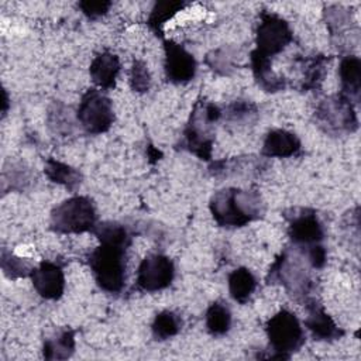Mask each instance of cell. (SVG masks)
Wrapping results in <instances>:
<instances>
[{
    "label": "cell",
    "mask_w": 361,
    "mask_h": 361,
    "mask_svg": "<svg viewBox=\"0 0 361 361\" xmlns=\"http://www.w3.org/2000/svg\"><path fill=\"white\" fill-rule=\"evenodd\" d=\"M210 212L221 227H243L264 214L261 196L254 190L226 188L210 199Z\"/></svg>",
    "instance_id": "obj_1"
},
{
    "label": "cell",
    "mask_w": 361,
    "mask_h": 361,
    "mask_svg": "<svg viewBox=\"0 0 361 361\" xmlns=\"http://www.w3.org/2000/svg\"><path fill=\"white\" fill-rule=\"evenodd\" d=\"M220 109L209 102H199L190 114L183 134V145L200 159L209 161L212 158V126L220 118Z\"/></svg>",
    "instance_id": "obj_2"
},
{
    "label": "cell",
    "mask_w": 361,
    "mask_h": 361,
    "mask_svg": "<svg viewBox=\"0 0 361 361\" xmlns=\"http://www.w3.org/2000/svg\"><path fill=\"white\" fill-rule=\"evenodd\" d=\"M96 226V210L86 196H73L63 200L51 212V228L58 233H85Z\"/></svg>",
    "instance_id": "obj_3"
},
{
    "label": "cell",
    "mask_w": 361,
    "mask_h": 361,
    "mask_svg": "<svg viewBox=\"0 0 361 361\" xmlns=\"http://www.w3.org/2000/svg\"><path fill=\"white\" fill-rule=\"evenodd\" d=\"M89 267L103 290L117 293L123 289L126 281V250L100 244L89 255Z\"/></svg>",
    "instance_id": "obj_4"
},
{
    "label": "cell",
    "mask_w": 361,
    "mask_h": 361,
    "mask_svg": "<svg viewBox=\"0 0 361 361\" xmlns=\"http://www.w3.org/2000/svg\"><path fill=\"white\" fill-rule=\"evenodd\" d=\"M267 336L274 358H289L305 343V333L299 319L289 310H279L267 323Z\"/></svg>",
    "instance_id": "obj_5"
},
{
    "label": "cell",
    "mask_w": 361,
    "mask_h": 361,
    "mask_svg": "<svg viewBox=\"0 0 361 361\" xmlns=\"http://www.w3.org/2000/svg\"><path fill=\"white\" fill-rule=\"evenodd\" d=\"M314 118L326 133H353L358 128L354 104L341 93L323 99L314 111Z\"/></svg>",
    "instance_id": "obj_6"
},
{
    "label": "cell",
    "mask_w": 361,
    "mask_h": 361,
    "mask_svg": "<svg viewBox=\"0 0 361 361\" xmlns=\"http://www.w3.org/2000/svg\"><path fill=\"white\" fill-rule=\"evenodd\" d=\"M76 116L86 133H106L114 121L111 100L103 92L89 89L80 99Z\"/></svg>",
    "instance_id": "obj_7"
},
{
    "label": "cell",
    "mask_w": 361,
    "mask_h": 361,
    "mask_svg": "<svg viewBox=\"0 0 361 361\" xmlns=\"http://www.w3.org/2000/svg\"><path fill=\"white\" fill-rule=\"evenodd\" d=\"M289 24L274 13H262L257 27V51L268 58L279 54L292 41Z\"/></svg>",
    "instance_id": "obj_8"
},
{
    "label": "cell",
    "mask_w": 361,
    "mask_h": 361,
    "mask_svg": "<svg viewBox=\"0 0 361 361\" xmlns=\"http://www.w3.org/2000/svg\"><path fill=\"white\" fill-rule=\"evenodd\" d=\"M269 283L274 281H279L290 295L296 298L307 299L309 292L312 289V281L303 268V265L296 259L290 258L288 252H282L281 257L271 267L268 274Z\"/></svg>",
    "instance_id": "obj_9"
},
{
    "label": "cell",
    "mask_w": 361,
    "mask_h": 361,
    "mask_svg": "<svg viewBox=\"0 0 361 361\" xmlns=\"http://www.w3.org/2000/svg\"><path fill=\"white\" fill-rule=\"evenodd\" d=\"M175 275L173 262L162 254L145 257L137 272V285L147 292H157L171 285Z\"/></svg>",
    "instance_id": "obj_10"
},
{
    "label": "cell",
    "mask_w": 361,
    "mask_h": 361,
    "mask_svg": "<svg viewBox=\"0 0 361 361\" xmlns=\"http://www.w3.org/2000/svg\"><path fill=\"white\" fill-rule=\"evenodd\" d=\"M293 216L289 217L288 234L298 248H306L314 244H320L324 237V230L317 219L316 213L310 209L293 210Z\"/></svg>",
    "instance_id": "obj_11"
},
{
    "label": "cell",
    "mask_w": 361,
    "mask_h": 361,
    "mask_svg": "<svg viewBox=\"0 0 361 361\" xmlns=\"http://www.w3.org/2000/svg\"><path fill=\"white\" fill-rule=\"evenodd\" d=\"M165 75L172 83H188L196 73V59L175 41L164 42Z\"/></svg>",
    "instance_id": "obj_12"
},
{
    "label": "cell",
    "mask_w": 361,
    "mask_h": 361,
    "mask_svg": "<svg viewBox=\"0 0 361 361\" xmlns=\"http://www.w3.org/2000/svg\"><path fill=\"white\" fill-rule=\"evenodd\" d=\"M35 290L45 299H59L65 289V276L61 265L51 261L41 262L31 272Z\"/></svg>",
    "instance_id": "obj_13"
},
{
    "label": "cell",
    "mask_w": 361,
    "mask_h": 361,
    "mask_svg": "<svg viewBox=\"0 0 361 361\" xmlns=\"http://www.w3.org/2000/svg\"><path fill=\"white\" fill-rule=\"evenodd\" d=\"M306 309L307 316L305 319V326L309 329L316 340L331 341L343 336V330L334 323V320L314 299H306Z\"/></svg>",
    "instance_id": "obj_14"
},
{
    "label": "cell",
    "mask_w": 361,
    "mask_h": 361,
    "mask_svg": "<svg viewBox=\"0 0 361 361\" xmlns=\"http://www.w3.org/2000/svg\"><path fill=\"white\" fill-rule=\"evenodd\" d=\"M300 151L299 138L286 130H272L267 134L262 145V155L268 158H288Z\"/></svg>",
    "instance_id": "obj_15"
},
{
    "label": "cell",
    "mask_w": 361,
    "mask_h": 361,
    "mask_svg": "<svg viewBox=\"0 0 361 361\" xmlns=\"http://www.w3.org/2000/svg\"><path fill=\"white\" fill-rule=\"evenodd\" d=\"M120 72V61L116 54L104 51L99 54L90 63L89 73L92 80L100 89H111L116 85Z\"/></svg>",
    "instance_id": "obj_16"
},
{
    "label": "cell",
    "mask_w": 361,
    "mask_h": 361,
    "mask_svg": "<svg viewBox=\"0 0 361 361\" xmlns=\"http://www.w3.org/2000/svg\"><path fill=\"white\" fill-rule=\"evenodd\" d=\"M341 94L353 104L358 103L361 92V62L355 55H347L341 59L338 68Z\"/></svg>",
    "instance_id": "obj_17"
},
{
    "label": "cell",
    "mask_w": 361,
    "mask_h": 361,
    "mask_svg": "<svg viewBox=\"0 0 361 361\" xmlns=\"http://www.w3.org/2000/svg\"><path fill=\"white\" fill-rule=\"evenodd\" d=\"M251 68L258 85L265 92H278L285 87V79L271 69V58L259 54L257 49L251 52Z\"/></svg>",
    "instance_id": "obj_18"
},
{
    "label": "cell",
    "mask_w": 361,
    "mask_h": 361,
    "mask_svg": "<svg viewBox=\"0 0 361 361\" xmlns=\"http://www.w3.org/2000/svg\"><path fill=\"white\" fill-rule=\"evenodd\" d=\"M92 231L103 245L127 250L131 243V237L127 228L116 221L99 223L93 227Z\"/></svg>",
    "instance_id": "obj_19"
},
{
    "label": "cell",
    "mask_w": 361,
    "mask_h": 361,
    "mask_svg": "<svg viewBox=\"0 0 361 361\" xmlns=\"http://www.w3.org/2000/svg\"><path fill=\"white\" fill-rule=\"evenodd\" d=\"M75 350V333L71 329L61 330L52 338L44 341L42 353L47 360H66Z\"/></svg>",
    "instance_id": "obj_20"
},
{
    "label": "cell",
    "mask_w": 361,
    "mask_h": 361,
    "mask_svg": "<svg viewBox=\"0 0 361 361\" xmlns=\"http://www.w3.org/2000/svg\"><path fill=\"white\" fill-rule=\"evenodd\" d=\"M257 288L254 274L247 268H237L228 275V292L240 303H245Z\"/></svg>",
    "instance_id": "obj_21"
},
{
    "label": "cell",
    "mask_w": 361,
    "mask_h": 361,
    "mask_svg": "<svg viewBox=\"0 0 361 361\" xmlns=\"http://www.w3.org/2000/svg\"><path fill=\"white\" fill-rule=\"evenodd\" d=\"M45 175L55 183H59L62 186H65L69 190H75L80 182H82V175L78 169L56 161L54 158H48L45 161Z\"/></svg>",
    "instance_id": "obj_22"
},
{
    "label": "cell",
    "mask_w": 361,
    "mask_h": 361,
    "mask_svg": "<svg viewBox=\"0 0 361 361\" xmlns=\"http://www.w3.org/2000/svg\"><path fill=\"white\" fill-rule=\"evenodd\" d=\"M231 326V312L223 302H214L206 312V327L213 336H223Z\"/></svg>",
    "instance_id": "obj_23"
},
{
    "label": "cell",
    "mask_w": 361,
    "mask_h": 361,
    "mask_svg": "<svg viewBox=\"0 0 361 361\" xmlns=\"http://www.w3.org/2000/svg\"><path fill=\"white\" fill-rule=\"evenodd\" d=\"M182 320L179 316L171 310H164L158 313L152 323V336L155 340H168L178 334L180 330Z\"/></svg>",
    "instance_id": "obj_24"
},
{
    "label": "cell",
    "mask_w": 361,
    "mask_h": 361,
    "mask_svg": "<svg viewBox=\"0 0 361 361\" xmlns=\"http://www.w3.org/2000/svg\"><path fill=\"white\" fill-rule=\"evenodd\" d=\"M183 6H185L183 1H158L151 10V14L148 17L149 27L155 32H159L162 25L168 20H171L178 11H180Z\"/></svg>",
    "instance_id": "obj_25"
},
{
    "label": "cell",
    "mask_w": 361,
    "mask_h": 361,
    "mask_svg": "<svg viewBox=\"0 0 361 361\" xmlns=\"http://www.w3.org/2000/svg\"><path fill=\"white\" fill-rule=\"evenodd\" d=\"M1 269L4 272L6 276L8 278H21V276H27L31 275L34 267L30 261H27L25 258L17 257L16 254H11L6 250L1 251Z\"/></svg>",
    "instance_id": "obj_26"
},
{
    "label": "cell",
    "mask_w": 361,
    "mask_h": 361,
    "mask_svg": "<svg viewBox=\"0 0 361 361\" xmlns=\"http://www.w3.org/2000/svg\"><path fill=\"white\" fill-rule=\"evenodd\" d=\"M326 56L317 55L303 63V89L317 87L326 75Z\"/></svg>",
    "instance_id": "obj_27"
},
{
    "label": "cell",
    "mask_w": 361,
    "mask_h": 361,
    "mask_svg": "<svg viewBox=\"0 0 361 361\" xmlns=\"http://www.w3.org/2000/svg\"><path fill=\"white\" fill-rule=\"evenodd\" d=\"M130 85L131 89L144 93L151 86V76L147 69V65L142 61H134L131 66V75H130Z\"/></svg>",
    "instance_id": "obj_28"
},
{
    "label": "cell",
    "mask_w": 361,
    "mask_h": 361,
    "mask_svg": "<svg viewBox=\"0 0 361 361\" xmlns=\"http://www.w3.org/2000/svg\"><path fill=\"white\" fill-rule=\"evenodd\" d=\"M207 65L217 73L220 75H228L234 68L233 65V56L230 55V52L224 48L221 49H216L213 52H210L206 58Z\"/></svg>",
    "instance_id": "obj_29"
},
{
    "label": "cell",
    "mask_w": 361,
    "mask_h": 361,
    "mask_svg": "<svg viewBox=\"0 0 361 361\" xmlns=\"http://www.w3.org/2000/svg\"><path fill=\"white\" fill-rule=\"evenodd\" d=\"M326 14V21H327V25L330 28L331 32L334 31H341L344 27L350 25L351 24V17L348 14V11L343 10L341 7L338 6H333L330 8H327L324 11Z\"/></svg>",
    "instance_id": "obj_30"
},
{
    "label": "cell",
    "mask_w": 361,
    "mask_h": 361,
    "mask_svg": "<svg viewBox=\"0 0 361 361\" xmlns=\"http://www.w3.org/2000/svg\"><path fill=\"white\" fill-rule=\"evenodd\" d=\"M227 117L233 121H241L255 113V106L247 100H235L227 107Z\"/></svg>",
    "instance_id": "obj_31"
},
{
    "label": "cell",
    "mask_w": 361,
    "mask_h": 361,
    "mask_svg": "<svg viewBox=\"0 0 361 361\" xmlns=\"http://www.w3.org/2000/svg\"><path fill=\"white\" fill-rule=\"evenodd\" d=\"M111 3L110 1H80L79 7L82 13L89 17V18H97L103 14H106L110 8Z\"/></svg>",
    "instance_id": "obj_32"
},
{
    "label": "cell",
    "mask_w": 361,
    "mask_h": 361,
    "mask_svg": "<svg viewBox=\"0 0 361 361\" xmlns=\"http://www.w3.org/2000/svg\"><path fill=\"white\" fill-rule=\"evenodd\" d=\"M303 254L306 255L307 261L310 262V265L313 268H322L326 264V250L323 245L320 244H314L310 247H306V252L303 251Z\"/></svg>",
    "instance_id": "obj_33"
}]
</instances>
